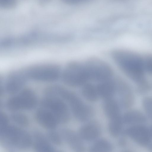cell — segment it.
<instances>
[{"label": "cell", "mask_w": 152, "mask_h": 152, "mask_svg": "<svg viewBox=\"0 0 152 152\" xmlns=\"http://www.w3.org/2000/svg\"><path fill=\"white\" fill-rule=\"evenodd\" d=\"M111 55L118 67L129 78L141 86L146 84L143 58L123 49L113 50Z\"/></svg>", "instance_id": "1"}, {"label": "cell", "mask_w": 152, "mask_h": 152, "mask_svg": "<svg viewBox=\"0 0 152 152\" xmlns=\"http://www.w3.org/2000/svg\"><path fill=\"white\" fill-rule=\"evenodd\" d=\"M51 91L54 95L66 101L72 113L78 120L86 121L91 113V110L75 93L66 88L58 85H53Z\"/></svg>", "instance_id": "2"}, {"label": "cell", "mask_w": 152, "mask_h": 152, "mask_svg": "<svg viewBox=\"0 0 152 152\" xmlns=\"http://www.w3.org/2000/svg\"><path fill=\"white\" fill-rule=\"evenodd\" d=\"M0 141L6 147L24 149L30 146L32 140L26 132L16 126L9 125L0 129Z\"/></svg>", "instance_id": "3"}, {"label": "cell", "mask_w": 152, "mask_h": 152, "mask_svg": "<svg viewBox=\"0 0 152 152\" xmlns=\"http://www.w3.org/2000/svg\"><path fill=\"white\" fill-rule=\"evenodd\" d=\"M64 83L71 87L83 86L90 81L84 62L70 61L62 69L60 78Z\"/></svg>", "instance_id": "4"}, {"label": "cell", "mask_w": 152, "mask_h": 152, "mask_svg": "<svg viewBox=\"0 0 152 152\" xmlns=\"http://www.w3.org/2000/svg\"><path fill=\"white\" fill-rule=\"evenodd\" d=\"M28 80L50 82L61 78L62 69L54 63L36 64L25 69Z\"/></svg>", "instance_id": "5"}, {"label": "cell", "mask_w": 152, "mask_h": 152, "mask_svg": "<svg viewBox=\"0 0 152 152\" xmlns=\"http://www.w3.org/2000/svg\"><path fill=\"white\" fill-rule=\"evenodd\" d=\"M90 80L100 82L113 77L110 66L103 60L96 58H89L84 61Z\"/></svg>", "instance_id": "6"}, {"label": "cell", "mask_w": 152, "mask_h": 152, "mask_svg": "<svg viewBox=\"0 0 152 152\" xmlns=\"http://www.w3.org/2000/svg\"><path fill=\"white\" fill-rule=\"evenodd\" d=\"M37 103L35 93L27 88L22 89L18 94L10 99L7 102L6 106L12 111L28 110L34 107Z\"/></svg>", "instance_id": "7"}, {"label": "cell", "mask_w": 152, "mask_h": 152, "mask_svg": "<svg viewBox=\"0 0 152 152\" xmlns=\"http://www.w3.org/2000/svg\"><path fill=\"white\" fill-rule=\"evenodd\" d=\"M41 102L42 107L52 113L59 123L67 121L69 117L68 108L60 98L55 96L46 95Z\"/></svg>", "instance_id": "8"}, {"label": "cell", "mask_w": 152, "mask_h": 152, "mask_svg": "<svg viewBox=\"0 0 152 152\" xmlns=\"http://www.w3.org/2000/svg\"><path fill=\"white\" fill-rule=\"evenodd\" d=\"M4 83V90L10 94H15L23 89L28 80L25 69L14 70L6 76Z\"/></svg>", "instance_id": "9"}, {"label": "cell", "mask_w": 152, "mask_h": 152, "mask_svg": "<svg viewBox=\"0 0 152 152\" xmlns=\"http://www.w3.org/2000/svg\"><path fill=\"white\" fill-rule=\"evenodd\" d=\"M126 134L138 144L147 145L151 138L149 129L140 125H135L129 127L125 132Z\"/></svg>", "instance_id": "10"}, {"label": "cell", "mask_w": 152, "mask_h": 152, "mask_svg": "<svg viewBox=\"0 0 152 152\" xmlns=\"http://www.w3.org/2000/svg\"><path fill=\"white\" fill-rule=\"evenodd\" d=\"M36 118L41 125L50 129L55 128L59 123L56 117L52 113L42 107L37 112Z\"/></svg>", "instance_id": "11"}, {"label": "cell", "mask_w": 152, "mask_h": 152, "mask_svg": "<svg viewBox=\"0 0 152 152\" xmlns=\"http://www.w3.org/2000/svg\"><path fill=\"white\" fill-rule=\"evenodd\" d=\"M60 135L74 150L82 152L84 149L81 138L74 131L69 129H63L61 131Z\"/></svg>", "instance_id": "12"}, {"label": "cell", "mask_w": 152, "mask_h": 152, "mask_svg": "<svg viewBox=\"0 0 152 152\" xmlns=\"http://www.w3.org/2000/svg\"><path fill=\"white\" fill-rule=\"evenodd\" d=\"M96 87L99 96L105 100L111 98L116 91L114 77L99 82Z\"/></svg>", "instance_id": "13"}, {"label": "cell", "mask_w": 152, "mask_h": 152, "mask_svg": "<svg viewBox=\"0 0 152 152\" xmlns=\"http://www.w3.org/2000/svg\"><path fill=\"white\" fill-rule=\"evenodd\" d=\"M100 133L98 126L95 124H86L81 127L79 131V135L81 139L86 140H91L97 137Z\"/></svg>", "instance_id": "14"}, {"label": "cell", "mask_w": 152, "mask_h": 152, "mask_svg": "<svg viewBox=\"0 0 152 152\" xmlns=\"http://www.w3.org/2000/svg\"><path fill=\"white\" fill-rule=\"evenodd\" d=\"M34 145L35 149L38 151L50 152L54 150L48 139L40 132L34 134Z\"/></svg>", "instance_id": "15"}, {"label": "cell", "mask_w": 152, "mask_h": 152, "mask_svg": "<svg viewBox=\"0 0 152 152\" xmlns=\"http://www.w3.org/2000/svg\"><path fill=\"white\" fill-rule=\"evenodd\" d=\"M144 115L136 110L129 111L125 113L122 118L123 123L126 124H141L146 121Z\"/></svg>", "instance_id": "16"}, {"label": "cell", "mask_w": 152, "mask_h": 152, "mask_svg": "<svg viewBox=\"0 0 152 152\" xmlns=\"http://www.w3.org/2000/svg\"><path fill=\"white\" fill-rule=\"evenodd\" d=\"M103 108L106 115L110 118L120 115L119 109L117 103L111 98L105 100Z\"/></svg>", "instance_id": "17"}, {"label": "cell", "mask_w": 152, "mask_h": 152, "mask_svg": "<svg viewBox=\"0 0 152 152\" xmlns=\"http://www.w3.org/2000/svg\"><path fill=\"white\" fill-rule=\"evenodd\" d=\"M82 92L83 96L90 101H96L99 96L96 86L89 82L82 86Z\"/></svg>", "instance_id": "18"}, {"label": "cell", "mask_w": 152, "mask_h": 152, "mask_svg": "<svg viewBox=\"0 0 152 152\" xmlns=\"http://www.w3.org/2000/svg\"><path fill=\"white\" fill-rule=\"evenodd\" d=\"M110 119L109 130L110 134L114 137L117 136L120 134L123 123L120 115Z\"/></svg>", "instance_id": "19"}, {"label": "cell", "mask_w": 152, "mask_h": 152, "mask_svg": "<svg viewBox=\"0 0 152 152\" xmlns=\"http://www.w3.org/2000/svg\"><path fill=\"white\" fill-rule=\"evenodd\" d=\"M112 146L107 141L101 139L96 141L90 148L92 152H107L112 149Z\"/></svg>", "instance_id": "20"}, {"label": "cell", "mask_w": 152, "mask_h": 152, "mask_svg": "<svg viewBox=\"0 0 152 152\" xmlns=\"http://www.w3.org/2000/svg\"><path fill=\"white\" fill-rule=\"evenodd\" d=\"M10 117L15 123L20 126H26L28 124V119L27 117L22 113H16L12 114Z\"/></svg>", "instance_id": "21"}, {"label": "cell", "mask_w": 152, "mask_h": 152, "mask_svg": "<svg viewBox=\"0 0 152 152\" xmlns=\"http://www.w3.org/2000/svg\"><path fill=\"white\" fill-rule=\"evenodd\" d=\"M143 105L148 116L152 119V99L148 97L145 98L143 101Z\"/></svg>", "instance_id": "22"}, {"label": "cell", "mask_w": 152, "mask_h": 152, "mask_svg": "<svg viewBox=\"0 0 152 152\" xmlns=\"http://www.w3.org/2000/svg\"><path fill=\"white\" fill-rule=\"evenodd\" d=\"M48 136L49 140L53 143L56 145L61 144V136L56 132L50 131L48 133Z\"/></svg>", "instance_id": "23"}, {"label": "cell", "mask_w": 152, "mask_h": 152, "mask_svg": "<svg viewBox=\"0 0 152 152\" xmlns=\"http://www.w3.org/2000/svg\"><path fill=\"white\" fill-rule=\"evenodd\" d=\"M144 65L146 73L152 75V55L143 58Z\"/></svg>", "instance_id": "24"}, {"label": "cell", "mask_w": 152, "mask_h": 152, "mask_svg": "<svg viewBox=\"0 0 152 152\" xmlns=\"http://www.w3.org/2000/svg\"><path fill=\"white\" fill-rule=\"evenodd\" d=\"M17 0H0V6L5 9L14 8L16 5Z\"/></svg>", "instance_id": "25"}, {"label": "cell", "mask_w": 152, "mask_h": 152, "mask_svg": "<svg viewBox=\"0 0 152 152\" xmlns=\"http://www.w3.org/2000/svg\"><path fill=\"white\" fill-rule=\"evenodd\" d=\"M8 125V120L6 115L3 113L0 114V129Z\"/></svg>", "instance_id": "26"}, {"label": "cell", "mask_w": 152, "mask_h": 152, "mask_svg": "<svg viewBox=\"0 0 152 152\" xmlns=\"http://www.w3.org/2000/svg\"><path fill=\"white\" fill-rule=\"evenodd\" d=\"M41 4H45L50 2L52 0H38Z\"/></svg>", "instance_id": "27"}, {"label": "cell", "mask_w": 152, "mask_h": 152, "mask_svg": "<svg viewBox=\"0 0 152 152\" xmlns=\"http://www.w3.org/2000/svg\"><path fill=\"white\" fill-rule=\"evenodd\" d=\"M149 130L151 138H152V125L149 129Z\"/></svg>", "instance_id": "28"}, {"label": "cell", "mask_w": 152, "mask_h": 152, "mask_svg": "<svg viewBox=\"0 0 152 152\" xmlns=\"http://www.w3.org/2000/svg\"><path fill=\"white\" fill-rule=\"evenodd\" d=\"M149 148L151 150H152V144L150 145Z\"/></svg>", "instance_id": "29"}, {"label": "cell", "mask_w": 152, "mask_h": 152, "mask_svg": "<svg viewBox=\"0 0 152 152\" xmlns=\"http://www.w3.org/2000/svg\"><path fill=\"white\" fill-rule=\"evenodd\" d=\"M151 99H152V98Z\"/></svg>", "instance_id": "30"}]
</instances>
